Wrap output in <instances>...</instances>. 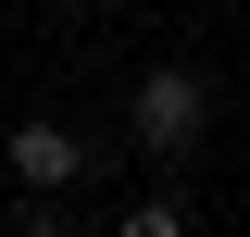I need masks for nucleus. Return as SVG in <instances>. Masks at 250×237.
Returning a JSON list of instances; mask_svg holds the SVG:
<instances>
[{"label":"nucleus","mask_w":250,"mask_h":237,"mask_svg":"<svg viewBox=\"0 0 250 237\" xmlns=\"http://www.w3.org/2000/svg\"><path fill=\"white\" fill-rule=\"evenodd\" d=\"M75 162H88V150L62 138V125H25V138H13V175H25V187H62Z\"/></svg>","instance_id":"nucleus-2"},{"label":"nucleus","mask_w":250,"mask_h":237,"mask_svg":"<svg viewBox=\"0 0 250 237\" xmlns=\"http://www.w3.org/2000/svg\"><path fill=\"white\" fill-rule=\"evenodd\" d=\"M200 125H213V88L200 75H150L138 88V150H200Z\"/></svg>","instance_id":"nucleus-1"}]
</instances>
